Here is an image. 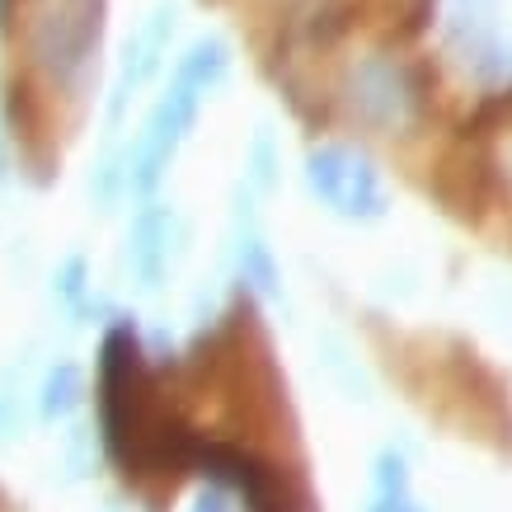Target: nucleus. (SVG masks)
Instances as JSON below:
<instances>
[{"mask_svg":"<svg viewBox=\"0 0 512 512\" xmlns=\"http://www.w3.org/2000/svg\"><path fill=\"white\" fill-rule=\"evenodd\" d=\"M198 512H231V508H226L221 498H202V508H198Z\"/></svg>","mask_w":512,"mask_h":512,"instance_id":"4","label":"nucleus"},{"mask_svg":"<svg viewBox=\"0 0 512 512\" xmlns=\"http://www.w3.org/2000/svg\"><path fill=\"white\" fill-rule=\"evenodd\" d=\"M315 184L325 188V198L343 202L348 212H357V202H381L376 198L372 174L362 170V165H353L348 156H339V151H329V156L315 160Z\"/></svg>","mask_w":512,"mask_h":512,"instance_id":"2","label":"nucleus"},{"mask_svg":"<svg viewBox=\"0 0 512 512\" xmlns=\"http://www.w3.org/2000/svg\"><path fill=\"white\" fill-rule=\"evenodd\" d=\"M99 38V10L94 0H52L43 19L33 24V57L52 71V76H80L90 62V47Z\"/></svg>","mask_w":512,"mask_h":512,"instance_id":"1","label":"nucleus"},{"mask_svg":"<svg viewBox=\"0 0 512 512\" xmlns=\"http://www.w3.org/2000/svg\"><path fill=\"white\" fill-rule=\"evenodd\" d=\"M71 400H76V372H71V367H62V372L47 381L43 409H47V414H62V409H71Z\"/></svg>","mask_w":512,"mask_h":512,"instance_id":"3","label":"nucleus"}]
</instances>
